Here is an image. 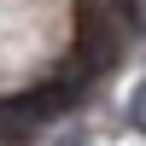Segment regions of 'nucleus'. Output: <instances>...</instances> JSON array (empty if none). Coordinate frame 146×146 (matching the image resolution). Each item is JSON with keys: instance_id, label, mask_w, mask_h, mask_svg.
Masks as SVG:
<instances>
[{"instance_id": "obj_1", "label": "nucleus", "mask_w": 146, "mask_h": 146, "mask_svg": "<svg viewBox=\"0 0 146 146\" xmlns=\"http://www.w3.org/2000/svg\"><path fill=\"white\" fill-rule=\"evenodd\" d=\"M82 76H88V70L76 64V70H58L47 88H29V94H18V100H6V105H0V129H6V140H12V146L29 140L35 129L53 123L64 105H76V100H82Z\"/></svg>"}, {"instance_id": "obj_2", "label": "nucleus", "mask_w": 146, "mask_h": 146, "mask_svg": "<svg viewBox=\"0 0 146 146\" xmlns=\"http://www.w3.org/2000/svg\"><path fill=\"white\" fill-rule=\"evenodd\" d=\"M76 64L88 70V76H100L105 64H117V29L111 18H100V12H82V41H76Z\"/></svg>"}, {"instance_id": "obj_3", "label": "nucleus", "mask_w": 146, "mask_h": 146, "mask_svg": "<svg viewBox=\"0 0 146 146\" xmlns=\"http://www.w3.org/2000/svg\"><path fill=\"white\" fill-rule=\"evenodd\" d=\"M135 129H140V135H146V88L135 94Z\"/></svg>"}]
</instances>
